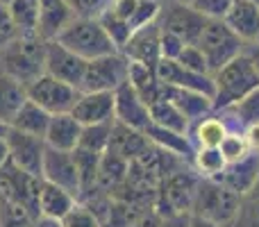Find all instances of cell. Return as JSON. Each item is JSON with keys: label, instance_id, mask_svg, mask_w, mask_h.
<instances>
[{"label": "cell", "instance_id": "1", "mask_svg": "<svg viewBox=\"0 0 259 227\" xmlns=\"http://www.w3.org/2000/svg\"><path fill=\"white\" fill-rule=\"evenodd\" d=\"M46 43L39 34H18L0 48V71L27 86L46 73Z\"/></svg>", "mask_w": 259, "mask_h": 227}, {"label": "cell", "instance_id": "2", "mask_svg": "<svg viewBox=\"0 0 259 227\" xmlns=\"http://www.w3.org/2000/svg\"><path fill=\"white\" fill-rule=\"evenodd\" d=\"M211 77H214V112L239 103L248 94L259 89L257 68L246 55V50L225 66H221Z\"/></svg>", "mask_w": 259, "mask_h": 227}, {"label": "cell", "instance_id": "3", "mask_svg": "<svg viewBox=\"0 0 259 227\" xmlns=\"http://www.w3.org/2000/svg\"><path fill=\"white\" fill-rule=\"evenodd\" d=\"M241 198L243 196L234 193L232 189L225 187L219 179L200 177L191 214L202 216L207 220H214L221 227H232L234 218L239 214V207H241Z\"/></svg>", "mask_w": 259, "mask_h": 227}, {"label": "cell", "instance_id": "4", "mask_svg": "<svg viewBox=\"0 0 259 227\" xmlns=\"http://www.w3.org/2000/svg\"><path fill=\"white\" fill-rule=\"evenodd\" d=\"M55 41L66 46L68 50H73V53L80 55V57L87 59V62L118 50L116 46H114V41L109 39V34L105 32L103 23H100L98 18L75 16L66 27H64V32Z\"/></svg>", "mask_w": 259, "mask_h": 227}, {"label": "cell", "instance_id": "5", "mask_svg": "<svg viewBox=\"0 0 259 227\" xmlns=\"http://www.w3.org/2000/svg\"><path fill=\"white\" fill-rule=\"evenodd\" d=\"M198 184H200V175L193 170V166H184V168L173 170L157 187L155 209L161 216L191 214L193 200H196V193H198Z\"/></svg>", "mask_w": 259, "mask_h": 227}, {"label": "cell", "instance_id": "6", "mask_svg": "<svg viewBox=\"0 0 259 227\" xmlns=\"http://www.w3.org/2000/svg\"><path fill=\"white\" fill-rule=\"evenodd\" d=\"M196 46L202 50L207 64H209L211 75H214L221 66H225L228 62H232L234 57H239L243 53L246 41L223 18H207Z\"/></svg>", "mask_w": 259, "mask_h": 227}, {"label": "cell", "instance_id": "7", "mask_svg": "<svg viewBox=\"0 0 259 227\" xmlns=\"http://www.w3.org/2000/svg\"><path fill=\"white\" fill-rule=\"evenodd\" d=\"M130 59L121 50L103 55L87 62L84 77H82L80 91H116L127 82Z\"/></svg>", "mask_w": 259, "mask_h": 227}, {"label": "cell", "instance_id": "8", "mask_svg": "<svg viewBox=\"0 0 259 227\" xmlns=\"http://www.w3.org/2000/svg\"><path fill=\"white\" fill-rule=\"evenodd\" d=\"M157 23H159V27L164 32L180 36L184 43H198L200 32L207 23V16L202 12H198L191 3L168 0L166 5H161Z\"/></svg>", "mask_w": 259, "mask_h": 227}, {"label": "cell", "instance_id": "9", "mask_svg": "<svg viewBox=\"0 0 259 227\" xmlns=\"http://www.w3.org/2000/svg\"><path fill=\"white\" fill-rule=\"evenodd\" d=\"M27 98L32 103H36L39 107H44L48 114H66L73 109L77 96H80V89L66 84V82L57 80V77L48 75H39L34 82L25 86Z\"/></svg>", "mask_w": 259, "mask_h": 227}, {"label": "cell", "instance_id": "10", "mask_svg": "<svg viewBox=\"0 0 259 227\" xmlns=\"http://www.w3.org/2000/svg\"><path fill=\"white\" fill-rule=\"evenodd\" d=\"M39 189H41V177L25 173L18 166H14L12 161L0 166V198H7V200L23 205L36 218L41 216L39 214Z\"/></svg>", "mask_w": 259, "mask_h": 227}, {"label": "cell", "instance_id": "11", "mask_svg": "<svg viewBox=\"0 0 259 227\" xmlns=\"http://www.w3.org/2000/svg\"><path fill=\"white\" fill-rule=\"evenodd\" d=\"M7 148H9V161L18 166L21 170L41 177V166H44V152L46 141L44 137H34V134H25L18 129H7Z\"/></svg>", "mask_w": 259, "mask_h": 227}, {"label": "cell", "instance_id": "12", "mask_svg": "<svg viewBox=\"0 0 259 227\" xmlns=\"http://www.w3.org/2000/svg\"><path fill=\"white\" fill-rule=\"evenodd\" d=\"M41 179L57 184V187L71 191L75 198H80V173H77L73 150H57V148L46 146Z\"/></svg>", "mask_w": 259, "mask_h": 227}, {"label": "cell", "instance_id": "13", "mask_svg": "<svg viewBox=\"0 0 259 227\" xmlns=\"http://www.w3.org/2000/svg\"><path fill=\"white\" fill-rule=\"evenodd\" d=\"M84 68H87V59H82L80 55L68 50L59 41H48L46 43V73L48 75L80 89Z\"/></svg>", "mask_w": 259, "mask_h": 227}, {"label": "cell", "instance_id": "14", "mask_svg": "<svg viewBox=\"0 0 259 227\" xmlns=\"http://www.w3.org/2000/svg\"><path fill=\"white\" fill-rule=\"evenodd\" d=\"M130 62H139L146 66H157L161 59V27L159 23H148L143 27H137L127 43L121 50Z\"/></svg>", "mask_w": 259, "mask_h": 227}, {"label": "cell", "instance_id": "15", "mask_svg": "<svg viewBox=\"0 0 259 227\" xmlns=\"http://www.w3.org/2000/svg\"><path fill=\"white\" fill-rule=\"evenodd\" d=\"M71 114L82 125L112 123L114 116V91H80Z\"/></svg>", "mask_w": 259, "mask_h": 227}, {"label": "cell", "instance_id": "16", "mask_svg": "<svg viewBox=\"0 0 259 227\" xmlns=\"http://www.w3.org/2000/svg\"><path fill=\"white\" fill-rule=\"evenodd\" d=\"M114 116L118 123L130 125L134 129H146L150 123V109L141 100V96L132 89V84L125 82L114 91Z\"/></svg>", "mask_w": 259, "mask_h": 227}, {"label": "cell", "instance_id": "17", "mask_svg": "<svg viewBox=\"0 0 259 227\" xmlns=\"http://www.w3.org/2000/svg\"><path fill=\"white\" fill-rule=\"evenodd\" d=\"M73 18H75V14L68 7L66 0H41L36 34L44 41H55Z\"/></svg>", "mask_w": 259, "mask_h": 227}, {"label": "cell", "instance_id": "18", "mask_svg": "<svg viewBox=\"0 0 259 227\" xmlns=\"http://www.w3.org/2000/svg\"><path fill=\"white\" fill-rule=\"evenodd\" d=\"M80 134H82V123L71 112L53 114L44 141L46 146L57 148V150H75L77 143H80Z\"/></svg>", "mask_w": 259, "mask_h": 227}, {"label": "cell", "instance_id": "19", "mask_svg": "<svg viewBox=\"0 0 259 227\" xmlns=\"http://www.w3.org/2000/svg\"><path fill=\"white\" fill-rule=\"evenodd\" d=\"M223 21L241 36L246 43H255L259 39V5L250 0H234L225 12Z\"/></svg>", "mask_w": 259, "mask_h": 227}, {"label": "cell", "instance_id": "20", "mask_svg": "<svg viewBox=\"0 0 259 227\" xmlns=\"http://www.w3.org/2000/svg\"><path fill=\"white\" fill-rule=\"evenodd\" d=\"M259 175V152H250L248 157L234 161V164H228L225 170L219 175V182H223L225 187H230L234 193L239 196H248L255 184Z\"/></svg>", "mask_w": 259, "mask_h": 227}, {"label": "cell", "instance_id": "21", "mask_svg": "<svg viewBox=\"0 0 259 227\" xmlns=\"http://www.w3.org/2000/svg\"><path fill=\"white\" fill-rule=\"evenodd\" d=\"M164 98H168L175 107L180 109L184 116L189 118V123L205 118L214 112V100L205 94H198L191 89H180V86H166L164 84Z\"/></svg>", "mask_w": 259, "mask_h": 227}, {"label": "cell", "instance_id": "22", "mask_svg": "<svg viewBox=\"0 0 259 227\" xmlns=\"http://www.w3.org/2000/svg\"><path fill=\"white\" fill-rule=\"evenodd\" d=\"M148 146H150V141H148L146 132L134 129V127H130V125H123V123H118V120L114 118L112 139H109L107 150L116 152V155H121L123 159L132 161V159H137L139 155H143Z\"/></svg>", "mask_w": 259, "mask_h": 227}, {"label": "cell", "instance_id": "23", "mask_svg": "<svg viewBox=\"0 0 259 227\" xmlns=\"http://www.w3.org/2000/svg\"><path fill=\"white\" fill-rule=\"evenodd\" d=\"M75 205H77V198L71 191H66V189L57 187L53 182L41 179V189H39V214L41 216L62 220Z\"/></svg>", "mask_w": 259, "mask_h": 227}, {"label": "cell", "instance_id": "24", "mask_svg": "<svg viewBox=\"0 0 259 227\" xmlns=\"http://www.w3.org/2000/svg\"><path fill=\"white\" fill-rule=\"evenodd\" d=\"M143 132H146L150 143L159 146L161 150H168V152H173V155L184 157V159H189V161H191L193 152H196V146H193L189 134H180V132H173V129H166V127H161V125L152 123V120L148 123V127L143 129Z\"/></svg>", "mask_w": 259, "mask_h": 227}, {"label": "cell", "instance_id": "25", "mask_svg": "<svg viewBox=\"0 0 259 227\" xmlns=\"http://www.w3.org/2000/svg\"><path fill=\"white\" fill-rule=\"evenodd\" d=\"M127 82L132 84V89L141 96V100L150 107L155 100L161 98L164 94V84L159 82L155 73V66H146V64H139V62H130V75Z\"/></svg>", "mask_w": 259, "mask_h": 227}, {"label": "cell", "instance_id": "26", "mask_svg": "<svg viewBox=\"0 0 259 227\" xmlns=\"http://www.w3.org/2000/svg\"><path fill=\"white\" fill-rule=\"evenodd\" d=\"M225 134H228V125L221 120V116L216 112L191 123V129H189V137H191L196 148H219Z\"/></svg>", "mask_w": 259, "mask_h": 227}, {"label": "cell", "instance_id": "27", "mask_svg": "<svg viewBox=\"0 0 259 227\" xmlns=\"http://www.w3.org/2000/svg\"><path fill=\"white\" fill-rule=\"evenodd\" d=\"M127 168H130V161L123 159L121 155H116L112 150L103 152L100 155V168H98V189L114 196V191L125 182Z\"/></svg>", "mask_w": 259, "mask_h": 227}, {"label": "cell", "instance_id": "28", "mask_svg": "<svg viewBox=\"0 0 259 227\" xmlns=\"http://www.w3.org/2000/svg\"><path fill=\"white\" fill-rule=\"evenodd\" d=\"M50 116L53 114H48L44 107H39L36 103H32L27 98L23 103V107L16 112V116H14V120L9 123V127L18 129V132H25V134H34V137H46Z\"/></svg>", "mask_w": 259, "mask_h": 227}, {"label": "cell", "instance_id": "29", "mask_svg": "<svg viewBox=\"0 0 259 227\" xmlns=\"http://www.w3.org/2000/svg\"><path fill=\"white\" fill-rule=\"evenodd\" d=\"M25 100H27L25 84H21L18 80H14L7 73L0 71V120L9 125Z\"/></svg>", "mask_w": 259, "mask_h": 227}, {"label": "cell", "instance_id": "30", "mask_svg": "<svg viewBox=\"0 0 259 227\" xmlns=\"http://www.w3.org/2000/svg\"><path fill=\"white\" fill-rule=\"evenodd\" d=\"M148 109H150V120L161 125V127L173 129V132H180V134H189V129H191V123H189L187 116L164 96L159 100H155Z\"/></svg>", "mask_w": 259, "mask_h": 227}, {"label": "cell", "instance_id": "31", "mask_svg": "<svg viewBox=\"0 0 259 227\" xmlns=\"http://www.w3.org/2000/svg\"><path fill=\"white\" fill-rule=\"evenodd\" d=\"M75 164H77V173H80V198L84 193L98 189V168H100V155L98 152L84 150V148H75ZM77 198V200H80Z\"/></svg>", "mask_w": 259, "mask_h": 227}, {"label": "cell", "instance_id": "32", "mask_svg": "<svg viewBox=\"0 0 259 227\" xmlns=\"http://www.w3.org/2000/svg\"><path fill=\"white\" fill-rule=\"evenodd\" d=\"M191 166L200 177L216 179L225 170L228 161H225L221 148H196V152L191 157Z\"/></svg>", "mask_w": 259, "mask_h": 227}, {"label": "cell", "instance_id": "33", "mask_svg": "<svg viewBox=\"0 0 259 227\" xmlns=\"http://www.w3.org/2000/svg\"><path fill=\"white\" fill-rule=\"evenodd\" d=\"M39 5H41V0H12L7 5L21 34H36Z\"/></svg>", "mask_w": 259, "mask_h": 227}, {"label": "cell", "instance_id": "34", "mask_svg": "<svg viewBox=\"0 0 259 227\" xmlns=\"http://www.w3.org/2000/svg\"><path fill=\"white\" fill-rule=\"evenodd\" d=\"M112 123H96V125H82V134H80V143L77 148H84L91 152H107L109 148V139H112Z\"/></svg>", "mask_w": 259, "mask_h": 227}, {"label": "cell", "instance_id": "35", "mask_svg": "<svg viewBox=\"0 0 259 227\" xmlns=\"http://www.w3.org/2000/svg\"><path fill=\"white\" fill-rule=\"evenodd\" d=\"M36 216L23 205L0 198V227H32Z\"/></svg>", "mask_w": 259, "mask_h": 227}, {"label": "cell", "instance_id": "36", "mask_svg": "<svg viewBox=\"0 0 259 227\" xmlns=\"http://www.w3.org/2000/svg\"><path fill=\"white\" fill-rule=\"evenodd\" d=\"M100 23H103L105 32L109 34V39L114 41V46H116L118 50H123V46L127 43V39L132 36V27H130V23L125 21V18L116 16V14L112 12V9H107V12L103 14V16L98 18Z\"/></svg>", "mask_w": 259, "mask_h": 227}, {"label": "cell", "instance_id": "37", "mask_svg": "<svg viewBox=\"0 0 259 227\" xmlns=\"http://www.w3.org/2000/svg\"><path fill=\"white\" fill-rule=\"evenodd\" d=\"M219 148H221V152H223L228 164H234V161L243 159V157H248L252 152L250 146H248V141H246V137H243V132H228Z\"/></svg>", "mask_w": 259, "mask_h": 227}, {"label": "cell", "instance_id": "38", "mask_svg": "<svg viewBox=\"0 0 259 227\" xmlns=\"http://www.w3.org/2000/svg\"><path fill=\"white\" fill-rule=\"evenodd\" d=\"M59 223H62V227H103L98 216H96L89 207L82 205V202H77Z\"/></svg>", "mask_w": 259, "mask_h": 227}, {"label": "cell", "instance_id": "39", "mask_svg": "<svg viewBox=\"0 0 259 227\" xmlns=\"http://www.w3.org/2000/svg\"><path fill=\"white\" fill-rule=\"evenodd\" d=\"M178 62L182 64L184 68H189V71H196V73H205V75H211L209 64H207L205 55H202V50L198 48L196 43H187V46H184L182 53L178 55Z\"/></svg>", "mask_w": 259, "mask_h": 227}, {"label": "cell", "instance_id": "40", "mask_svg": "<svg viewBox=\"0 0 259 227\" xmlns=\"http://www.w3.org/2000/svg\"><path fill=\"white\" fill-rule=\"evenodd\" d=\"M68 7L73 9L75 16L82 18H100L109 7H112L114 0H66Z\"/></svg>", "mask_w": 259, "mask_h": 227}, {"label": "cell", "instance_id": "41", "mask_svg": "<svg viewBox=\"0 0 259 227\" xmlns=\"http://www.w3.org/2000/svg\"><path fill=\"white\" fill-rule=\"evenodd\" d=\"M232 227H259V200L250 196H243Z\"/></svg>", "mask_w": 259, "mask_h": 227}, {"label": "cell", "instance_id": "42", "mask_svg": "<svg viewBox=\"0 0 259 227\" xmlns=\"http://www.w3.org/2000/svg\"><path fill=\"white\" fill-rule=\"evenodd\" d=\"M18 34H21V32H18L16 23H14L9 7L5 3H0V48L7 46V43H12Z\"/></svg>", "mask_w": 259, "mask_h": 227}, {"label": "cell", "instance_id": "43", "mask_svg": "<svg viewBox=\"0 0 259 227\" xmlns=\"http://www.w3.org/2000/svg\"><path fill=\"white\" fill-rule=\"evenodd\" d=\"M234 0H191V5L202 12L207 18H223L225 12L232 7Z\"/></svg>", "mask_w": 259, "mask_h": 227}, {"label": "cell", "instance_id": "44", "mask_svg": "<svg viewBox=\"0 0 259 227\" xmlns=\"http://www.w3.org/2000/svg\"><path fill=\"white\" fill-rule=\"evenodd\" d=\"M184 46H187V43H184L180 36H175V34H170V32H164V30H161V57H166V59H178V55L182 53Z\"/></svg>", "mask_w": 259, "mask_h": 227}, {"label": "cell", "instance_id": "45", "mask_svg": "<svg viewBox=\"0 0 259 227\" xmlns=\"http://www.w3.org/2000/svg\"><path fill=\"white\" fill-rule=\"evenodd\" d=\"M161 218H164V216H161L155 207H150V209L141 211V214H139V218L134 220L130 227H161Z\"/></svg>", "mask_w": 259, "mask_h": 227}, {"label": "cell", "instance_id": "46", "mask_svg": "<svg viewBox=\"0 0 259 227\" xmlns=\"http://www.w3.org/2000/svg\"><path fill=\"white\" fill-rule=\"evenodd\" d=\"M161 227H191V214H168L161 218Z\"/></svg>", "mask_w": 259, "mask_h": 227}, {"label": "cell", "instance_id": "47", "mask_svg": "<svg viewBox=\"0 0 259 227\" xmlns=\"http://www.w3.org/2000/svg\"><path fill=\"white\" fill-rule=\"evenodd\" d=\"M243 137H246L248 146H250L252 152H259V123H252L243 129Z\"/></svg>", "mask_w": 259, "mask_h": 227}, {"label": "cell", "instance_id": "48", "mask_svg": "<svg viewBox=\"0 0 259 227\" xmlns=\"http://www.w3.org/2000/svg\"><path fill=\"white\" fill-rule=\"evenodd\" d=\"M246 55L250 57V62L255 64V68H257V75H259V43L255 41V43H246Z\"/></svg>", "mask_w": 259, "mask_h": 227}, {"label": "cell", "instance_id": "49", "mask_svg": "<svg viewBox=\"0 0 259 227\" xmlns=\"http://www.w3.org/2000/svg\"><path fill=\"white\" fill-rule=\"evenodd\" d=\"M191 227H221V225L214 223V220L202 218V216H193L191 214Z\"/></svg>", "mask_w": 259, "mask_h": 227}, {"label": "cell", "instance_id": "50", "mask_svg": "<svg viewBox=\"0 0 259 227\" xmlns=\"http://www.w3.org/2000/svg\"><path fill=\"white\" fill-rule=\"evenodd\" d=\"M32 227H62V223L55 218H46V216H39V218L34 220V225Z\"/></svg>", "mask_w": 259, "mask_h": 227}, {"label": "cell", "instance_id": "51", "mask_svg": "<svg viewBox=\"0 0 259 227\" xmlns=\"http://www.w3.org/2000/svg\"><path fill=\"white\" fill-rule=\"evenodd\" d=\"M9 161V148H7V139L0 137V166H5Z\"/></svg>", "mask_w": 259, "mask_h": 227}, {"label": "cell", "instance_id": "52", "mask_svg": "<svg viewBox=\"0 0 259 227\" xmlns=\"http://www.w3.org/2000/svg\"><path fill=\"white\" fill-rule=\"evenodd\" d=\"M250 198H255V200H259V175H257V179H255V184H252V189H250V193H248Z\"/></svg>", "mask_w": 259, "mask_h": 227}, {"label": "cell", "instance_id": "53", "mask_svg": "<svg viewBox=\"0 0 259 227\" xmlns=\"http://www.w3.org/2000/svg\"><path fill=\"white\" fill-rule=\"evenodd\" d=\"M7 129H9V125L0 120V137H7Z\"/></svg>", "mask_w": 259, "mask_h": 227}, {"label": "cell", "instance_id": "54", "mask_svg": "<svg viewBox=\"0 0 259 227\" xmlns=\"http://www.w3.org/2000/svg\"><path fill=\"white\" fill-rule=\"evenodd\" d=\"M155 3H159V5H166V3H168V0H155Z\"/></svg>", "mask_w": 259, "mask_h": 227}, {"label": "cell", "instance_id": "55", "mask_svg": "<svg viewBox=\"0 0 259 227\" xmlns=\"http://www.w3.org/2000/svg\"><path fill=\"white\" fill-rule=\"evenodd\" d=\"M0 3H5V5H9V3H12V0H0Z\"/></svg>", "mask_w": 259, "mask_h": 227}, {"label": "cell", "instance_id": "56", "mask_svg": "<svg viewBox=\"0 0 259 227\" xmlns=\"http://www.w3.org/2000/svg\"><path fill=\"white\" fill-rule=\"evenodd\" d=\"M178 3H191V0H178Z\"/></svg>", "mask_w": 259, "mask_h": 227}, {"label": "cell", "instance_id": "57", "mask_svg": "<svg viewBox=\"0 0 259 227\" xmlns=\"http://www.w3.org/2000/svg\"><path fill=\"white\" fill-rule=\"evenodd\" d=\"M250 3H255V5H259V0H250Z\"/></svg>", "mask_w": 259, "mask_h": 227}, {"label": "cell", "instance_id": "58", "mask_svg": "<svg viewBox=\"0 0 259 227\" xmlns=\"http://www.w3.org/2000/svg\"><path fill=\"white\" fill-rule=\"evenodd\" d=\"M257 43H259V39H257Z\"/></svg>", "mask_w": 259, "mask_h": 227}]
</instances>
